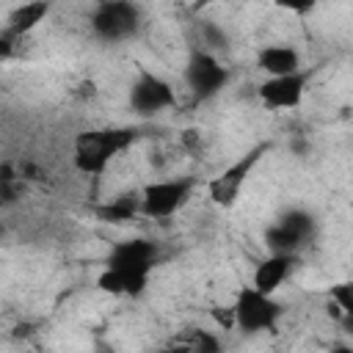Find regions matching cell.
I'll list each match as a JSON object with an SVG mask.
<instances>
[{
	"mask_svg": "<svg viewBox=\"0 0 353 353\" xmlns=\"http://www.w3.org/2000/svg\"><path fill=\"white\" fill-rule=\"evenodd\" d=\"M141 132L135 127H99V130H83L74 138V168L80 174H102L113 157H119L124 149H130Z\"/></svg>",
	"mask_w": 353,
	"mask_h": 353,
	"instance_id": "6da1fadb",
	"label": "cell"
},
{
	"mask_svg": "<svg viewBox=\"0 0 353 353\" xmlns=\"http://www.w3.org/2000/svg\"><path fill=\"white\" fill-rule=\"evenodd\" d=\"M229 309H232V328H237L243 334L273 331L284 312V306L276 301V295H265L254 287H243L234 295V303Z\"/></svg>",
	"mask_w": 353,
	"mask_h": 353,
	"instance_id": "7a4b0ae2",
	"label": "cell"
},
{
	"mask_svg": "<svg viewBox=\"0 0 353 353\" xmlns=\"http://www.w3.org/2000/svg\"><path fill=\"white\" fill-rule=\"evenodd\" d=\"M268 149H270L268 141H265V143H256V146H251L245 154H240L234 163H229L221 174H215V176L207 182V199H210L215 207H221V210L234 207L237 199H240V193H243V188H245V182H248V176H251V171H254L256 163L268 154Z\"/></svg>",
	"mask_w": 353,
	"mask_h": 353,
	"instance_id": "3957f363",
	"label": "cell"
},
{
	"mask_svg": "<svg viewBox=\"0 0 353 353\" xmlns=\"http://www.w3.org/2000/svg\"><path fill=\"white\" fill-rule=\"evenodd\" d=\"M193 188H196L193 176L154 179V182L143 185L141 188V215L152 218V221H163V218L176 215L188 204Z\"/></svg>",
	"mask_w": 353,
	"mask_h": 353,
	"instance_id": "277c9868",
	"label": "cell"
},
{
	"mask_svg": "<svg viewBox=\"0 0 353 353\" xmlns=\"http://www.w3.org/2000/svg\"><path fill=\"white\" fill-rule=\"evenodd\" d=\"M141 28V8L132 0H99L91 14V30L102 41H124Z\"/></svg>",
	"mask_w": 353,
	"mask_h": 353,
	"instance_id": "5b68a950",
	"label": "cell"
},
{
	"mask_svg": "<svg viewBox=\"0 0 353 353\" xmlns=\"http://www.w3.org/2000/svg\"><path fill=\"white\" fill-rule=\"evenodd\" d=\"M182 80L188 85V91L204 102V99H212L215 94H221L229 83V69L210 52V50H193L185 61V69H182Z\"/></svg>",
	"mask_w": 353,
	"mask_h": 353,
	"instance_id": "8992f818",
	"label": "cell"
},
{
	"mask_svg": "<svg viewBox=\"0 0 353 353\" xmlns=\"http://www.w3.org/2000/svg\"><path fill=\"white\" fill-rule=\"evenodd\" d=\"M127 102H130V110L135 116L149 119V116H157V113L174 108L176 105V91L165 77H160L149 69H141L138 77L130 85Z\"/></svg>",
	"mask_w": 353,
	"mask_h": 353,
	"instance_id": "52a82bcc",
	"label": "cell"
},
{
	"mask_svg": "<svg viewBox=\"0 0 353 353\" xmlns=\"http://www.w3.org/2000/svg\"><path fill=\"white\" fill-rule=\"evenodd\" d=\"M306 85H309V72L298 69V72H290V74L265 77L256 85V97L270 110H290V108H298L303 102Z\"/></svg>",
	"mask_w": 353,
	"mask_h": 353,
	"instance_id": "ba28073f",
	"label": "cell"
},
{
	"mask_svg": "<svg viewBox=\"0 0 353 353\" xmlns=\"http://www.w3.org/2000/svg\"><path fill=\"white\" fill-rule=\"evenodd\" d=\"M160 259V248L154 240L149 237H130V240H119L116 245H110L105 265L108 268H127V270H146L152 273L154 265Z\"/></svg>",
	"mask_w": 353,
	"mask_h": 353,
	"instance_id": "9c48e42d",
	"label": "cell"
},
{
	"mask_svg": "<svg viewBox=\"0 0 353 353\" xmlns=\"http://www.w3.org/2000/svg\"><path fill=\"white\" fill-rule=\"evenodd\" d=\"M149 273L146 270H127V268H102L97 276V290L116 298H138L146 292Z\"/></svg>",
	"mask_w": 353,
	"mask_h": 353,
	"instance_id": "30bf717a",
	"label": "cell"
},
{
	"mask_svg": "<svg viewBox=\"0 0 353 353\" xmlns=\"http://www.w3.org/2000/svg\"><path fill=\"white\" fill-rule=\"evenodd\" d=\"M295 265V254H270L262 262H256L254 273H251V287L265 292V295H276L279 287L290 279Z\"/></svg>",
	"mask_w": 353,
	"mask_h": 353,
	"instance_id": "8fae6325",
	"label": "cell"
},
{
	"mask_svg": "<svg viewBox=\"0 0 353 353\" xmlns=\"http://www.w3.org/2000/svg\"><path fill=\"white\" fill-rule=\"evenodd\" d=\"M256 69L265 77H276V74H290L303 69V61L292 44H265L256 52Z\"/></svg>",
	"mask_w": 353,
	"mask_h": 353,
	"instance_id": "7c38bea8",
	"label": "cell"
},
{
	"mask_svg": "<svg viewBox=\"0 0 353 353\" xmlns=\"http://www.w3.org/2000/svg\"><path fill=\"white\" fill-rule=\"evenodd\" d=\"M50 8H52L50 0H25V3H19V6L8 14V19H6V30L22 39V36L33 33V30L50 17Z\"/></svg>",
	"mask_w": 353,
	"mask_h": 353,
	"instance_id": "4fadbf2b",
	"label": "cell"
},
{
	"mask_svg": "<svg viewBox=\"0 0 353 353\" xmlns=\"http://www.w3.org/2000/svg\"><path fill=\"white\" fill-rule=\"evenodd\" d=\"M94 212L102 223H130L141 215V190H124L99 204Z\"/></svg>",
	"mask_w": 353,
	"mask_h": 353,
	"instance_id": "5bb4252c",
	"label": "cell"
},
{
	"mask_svg": "<svg viewBox=\"0 0 353 353\" xmlns=\"http://www.w3.org/2000/svg\"><path fill=\"white\" fill-rule=\"evenodd\" d=\"M279 223H281L301 245H306V243L314 237V232H317V221H314V215L306 212V210H287V212L279 218Z\"/></svg>",
	"mask_w": 353,
	"mask_h": 353,
	"instance_id": "9a60e30c",
	"label": "cell"
},
{
	"mask_svg": "<svg viewBox=\"0 0 353 353\" xmlns=\"http://www.w3.org/2000/svg\"><path fill=\"white\" fill-rule=\"evenodd\" d=\"M265 245L270 248V254H298V248H301V243L279 221L265 229Z\"/></svg>",
	"mask_w": 353,
	"mask_h": 353,
	"instance_id": "2e32d148",
	"label": "cell"
},
{
	"mask_svg": "<svg viewBox=\"0 0 353 353\" xmlns=\"http://www.w3.org/2000/svg\"><path fill=\"white\" fill-rule=\"evenodd\" d=\"M328 301L342 312V317H353V281H339L328 290Z\"/></svg>",
	"mask_w": 353,
	"mask_h": 353,
	"instance_id": "e0dca14e",
	"label": "cell"
},
{
	"mask_svg": "<svg viewBox=\"0 0 353 353\" xmlns=\"http://www.w3.org/2000/svg\"><path fill=\"white\" fill-rule=\"evenodd\" d=\"M273 6L276 8H281V11H290V14H309V11H314L317 8V0H273Z\"/></svg>",
	"mask_w": 353,
	"mask_h": 353,
	"instance_id": "ac0fdd59",
	"label": "cell"
},
{
	"mask_svg": "<svg viewBox=\"0 0 353 353\" xmlns=\"http://www.w3.org/2000/svg\"><path fill=\"white\" fill-rule=\"evenodd\" d=\"M22 179H11V182H0V207H8V204H17L19 201V188Z\"/></svg>",
	"mask_w": 353,
	"mask_h": 353,
	"instance_id": "d6986e66",
	"label": "cell"
},
{
	"mask_svg": "<svg viewBox=\"0 0 353 353\" xmlns=\"http://www.w3.org/2000/svg\"><path fill=\"white\" fill-rule=\"evenodd\" d=\"M17 41H19V36H14V33H8V30L0 33V61H11V58L19 55Z\"/></svg>",
	"mask_w": 353,
	"mask_h": 353,
	"instance_id": "ffe728a7",
	"label": "cell"
},
{
	"mask_svg": "<svg viewBox=\"0 0 353 353\" xmlns=\"http://www.w3.org/2000/svg\"><path fill=\"white\" fill-rule=\"evenodd\" d=\"M17 171H19V179H22V182H28V179H30V182H41V179H47V171H41L39 165H33V163H28V160L19 163Z\"/></svg>",
	"mask_w": 353,
	"mask_h": 353,
	"instance_id": "44dd1931",
	"label": "cell"
},
{
	"mask_svg": "<svg viewBox=\"0 0 353 353\" xmlns=\"http://www.w3.org/2000/svg\"><path fill=\"white\" fill-rule=\"evenodd\" d=\"M204 36H207V44H210V47H223V44H226L223 30H218L215 25H204Z\"/></svg>",
	"mask_w": 353,
	"mask_h": 353,
	"instance_id": "7402d4cb",
	"label": "cell"
},
{
	"mask_svg": "<svg viewBox=\"0 0 353 353\" xmlns=\"http://www.w3.org/2000/svg\"><path fill=\"white\" fill-rule=\"evenodd\" d=\"M0 243H3V226H0Z\"/></svg>",
	"mask_w": 353,
	"mask_h": 353,
	"instance_id": "603a6c76",
	"label": "cell"
}]
</instances>
